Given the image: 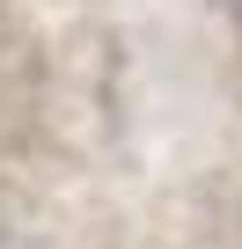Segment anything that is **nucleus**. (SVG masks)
Here are the masks:
<instances>
[{
	"label": "nucleus",
	"instance_id": "f257e3e1",
	"mask_svg": "<svg viewBox=\"0 0 242 249\" xmlns=\"http://www.w3.org/2000/svg\"><path fill=\"white\" fill-rule=\"evenodd\" d=\"M0 249H242V0H0Z\"/></svg>",
	"mask_w": 242,
	"mask_h": 249
}]
</instances>
